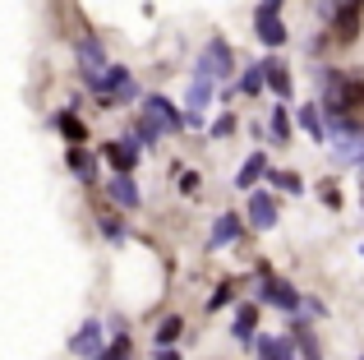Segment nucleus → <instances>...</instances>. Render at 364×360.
I'll return each mask as SVG.
<instances>
[{
	"mask_svg": "<svg viewBox=\"0 0 364 360\" xmlns=\"http://www.w3.org/2000/svg\"><path fill=\"white\" fill-rule=\"evenodd\" d=\"M70 351H74V356H88V360L102 356V324H83L79 333L70 337Z\"/></svg>",
	"mask_w": 364,
	"mask_h": 360,
	"instance_id": "9d476101",
	"label": "nucleus"
},
{
	"mask_svg": "<svg viewBox=\"0 0 364 360\" xmlns=\"http://www.w3.org/2000/svg\"><path fill=\"white\" fill-rule=\"evenodd\" d=\"M254 37H258L263 46H282V42H286L282 14H263V9H258V14H254Z\"/></svg>",
	"mask_w": 364,
	"mask_h": 360,
	"instance_id": "6e6552de",
	"label": "nucleus"
},
{
	"mask_svg": "<svg viewBox=\"0 0 364 360\" xmlns=\"http://www.w3.org/2000/svg\"><path fill=\"white\" fill-rule=\"evenodd\" d=\"M74 55H79L83 83H88V88H97V79L111 70V65H107V51H102V42H97V37H79V42H74Z\"/></svg>",
	"mask_w": 364,
	"mask_h": 360,
	"instance_id": "f257e3e1",
	"label": "nucleus"
},
{
	"mask_svg": "<svg viewBox=\"0 0 364 360\" xmlns=\"http://www.w3.org/2000/svg\"><path fill=\"white\" fill-rule=\"evenodd\" d=\"M258 360H300L286 337H258Z\"/></svg>",
	"mask_w": 364,
	"mask_h": 360,
	"instance_id": "dca6fc26",
	"label": "nucleus"
},
{
	"mask_svg": "<svg viewBox=\"0 0 364 360\" xmlns=\"http://www.w3.org/2000/svg\"><path fill=\"white\" fill-rule=\"evenodd\" d=\"M258 272H263V282H258V300H263V305H277V309H286V314H295V309H300V291H295L291 282L272 277L267 268H258Z\"/></svg>",
	"mask_w": 364,
	"mask_h": 360,
	"instance_id": "f03ea898",
	"label": "nucleus"
},
{
	"mask_svg": "<svg viewBox=\"0 0 364 360\" xmlns=\"http://www.w3.org/2000/svg\"><path fill=\"white\" fill-rule=\"evenodd\" d=\"M263 83H267V74H263V65H254V70H245V79H240V92H263Z\"/></svg>",
	"mask_w": 364,
	"mask_h": 360,
	"instance_id": "a878e982",
	"label": "nucleus"
},
{
	"mask_svg": "<svg viewBox=\"0 0 364 360\" xmlns=\"http://www.w3.org/2000/svg\"><path fill=\"white\" fill-rule=\"evenodd\" d=\"M360 254H364V250H360Z\"/></svg>",
	"mask_w": 364,
	"mask_h": 360,
	"instance_id": "72a5a7b5",
	"label": "nucleus"
},
{
	"mask_svg": "<svg viewBox=\"0 0 364 360\" xmlns=\"http://www.w3.org/2000/svg\"><path fill=\"white\" fill-rule=\"evenodd\" d=\"M55 125H60V134L70 139V144H83V120L74 116V111H60V116H55Z\"/></svg>",
	"mask_w": 364,
	"mask_h": 360,
	"instance_id": "4be33fe9",
	"label": "nucleus"
},
{
	"mask_svg": "<svg viewBox=\"0 0 364 360\" xmlns=\"http://www.w3.org/2000/svg\"><path fill=\"white\" fill-rule=\"evenodd\" d=\"M65 162H70V171L83 180V185H92L97 180V171H92V157L83 153V144H70V153H65Z\"/></svg>",
	"mask_w": 364,
	"mask_h": 360,
	"instance_id": "2eb2a0df",
	"label": "nucleus"
},
{
	"mask_svg": "<svg viewBox=\"0 0 364 360\" xmlns=\"http://www.w3.org/2000/svg\"><path fill=\"white\" fill-rule=\"evenodd\" d=\"M249 222H254L258 231H272V226H277V203L267 194H258V189L249 194Z\"/></svg>",
	"mask_w": 364,
	"mask_h": 360,
	"instance_id": "f8f14e48",
	"label": "nucleus"
},
{
	"mask_svg": "<svg viewBox=\"0 0 364 360\" xmlns=\"http://www.w3.org/2000/svg\"><path fill=\"white\" fill-rule=\"evenodd\" d=\"M263 74H267V88L277 92V102H286V97H291V70H286V60L267 55V60H263Z\"/></svg>",
	"mask_w": 364,
	"mask_h": 360,
	"instance_id": "9b49d317",
	"label": "nucleus"
},
{
	"mask_svg": "<svg viewBox=\"0 0 364 360\" xmlns=\"http://www.w3.org/2000/svg\"><path fill=\"white\" fill-rule=\"evenodd\" d=\"M198 60L217 74V83H226L235 74V51H231V42H226V37H213V42L203 46V55H198Z\"/></svg>",
	"mask_w": 364,
	"mask_h": 360,
	"instance_id": "39448f33",
	"label": "nucleus"
},
{
	"mask_svg": "<svg viewBox=\"0 0 364 360\" xmlns=\"http://www.w3.org/2000/svg\"><path fill=\"white\" fill-rule=\"evenodd\" d=\"M198 185H203V176H198V171H180V180H176V189H180V194H198Z\"/></svg>",
	"mask_w": 364,
	"mask_h": 360,
	"instance_id": "cd10ccee",
	"label": "nucleus"
},
{
	"mask_svg": "<svg viewBox=\"0 0 364 360\" xmlns=\"http://www.w3.org/2000/svg\"><path fill=\"white\" fill-rule=\"evenodd\" d=\"M213 92H217V74L208 70L203 60H198V65H194V74H189L185 107H189V111H208V107H213Z\"/></svg>",
	"mask_w": 364,
	"mask_h": 360,
	"instance_id": "7ed1b4c3",
	"label": "nucleus"
},
{
	"mask_svg": "<svg viewBox=\"0 0 364 360\" xmlns=\"http://www.w3.org/2000/svg\"><path fill=\"white\" fill-rule=\"evenodd\" d=\"M254 324H258V309L240 305V314H235V337H240V342H254Z\"/></svg>",
	"mask_w": 364,
	"mask_h": 360,
	"instance_id": "412c9836",
	"label": "nucleus"
},
{
	"mask_svg": "<svg viewBox=\"0 0 364 360\" xmlns=\"http://www.w3.org/2000/svg\"><path fill=\"white\" fill-rule=\"evenodd\" d=\"M360 360H364V356H360Z\"/></svg>",
	"mask_w": 364,
	"mask_h": 360,
	"instance_id": "473e14b6",
	"label": "nucleus"
},
{
	"mask_svg": "<svg viewBox=\"0 0 364 360\" xmlns=\"http://www.w3.org/2000/svg\"><path fill=\"white\" fill-rule=\"evenodd\" d=\"M180 333H185V319L171 314V319H161V328H157V337H152V342H157V346H171V342H180Z\"/></svg>",
	"mask_w": 364,
	"mask_h": 360,
	"instance_id": "aec40b11",
	"label": "nucleus"
},
{
	"mask_svg": "<svg viewBox=\"0 0 364 360\" xmlns=\"http://www.w3.org/2000/svg\"><path fill=\"white\" fill-rule=\"evenodd\" d=\"M267 180H272L282 194H300L304 189V180H300V171H267Z\"/></svg>",
	"mask_w": 364,
	"mask_h": 360,
	"instance_id": "5701e85b",
	"label": "nucleus"
},
{
	"mask_svg": "<svg viewBox=\"0 0 364 360\" xmlns=\"http://www.w3.org/2000/svg\"><path fill=\"white\" fill-rule=\"evenodd\" d=\"M161 134H166V129H157V125H152L148 116H143L139 125H134V144H139V148H152V144H157Z\"/></svg>",
	"mask_w": 364,
	"mask_h": 360,
	"instance_id": "b1692460",
	"label": "nucleus"
},
{
	"mask_svg": "<svg viewBox=\"0 0 364 360\" xmlns=\"http://www.w3.org/2000/svg\"><path fill=\"white\" fill-rule=\"evenodd\" d=\"M143 116H148L157 129H166V134H180V129H185V116H180V111H176V102H166L161 92L143 97Z\"/></svg>",
	"mask_w": 364,
	"mask_h": 360,
	"instance_id": "20e7f679",
	"label": "nucleus"
},
{
	"mask_svg": "<svg viewBox=\"0 0 364 360\" xmlns=\"http://www.w3.org/2000/svg\"><path fill=\"white\" fill-rule=\"evenodd\" d=\"M97 226H102V235H107V240H116V245L124 240V222H120L116 213H102V217H97Z\"/></svg>",
	"mask_w": 364,
	"mask_h": 360,
	"instance_id": "393cba45",
	"label": "nucleus"
},
{
	"mask_svg": "<svg viewBox=\"0 0 364 360\" xmlns=\"http://www.w3.org/2000/svg\"><path fill=\"white\" fill-rule=\"evenodd\" d=\"M231 300H235V282H222V287L208 296V309H222V305H231Z\"/></svg>",
	"mask_w": 364,
	"mask_h": 360,
	"instance_id": "bb28decb",
	"label": "nucleus"
},
{
	"mask_svg": "<svg viewBox=\"0 0 364 360\" xmlns=\"http://www.w3.org/2000/svg\"><path fill=\"white\" fill-rule=\"evenodd\" d=\"M258 9L263 14H282V0H258Z\"/></svg>",
	"mask_w": 364,
	"mask_h": 360,
	"instance_id": "7c9ffc66",
	"label": "nucleus"
},
{
	"mask_svg": "<svg viewBox=\"0 0 364 360\" xmlns=\"http://www.w3.org/2000/svg\"><path fill=\"white\" fill-rule=\"evenodd\" d=\"M231 129H235V120H231V116H222V120H217V125H213V139H226V134H231Z\"/></svg>",
	"mask_w": 364,
	"mask_h": 360,
	"instance_id": "c756f323",
	"label": "nucleus"
},
{
	"mask_svg": "<svg viewBox=\"0 0 364 360\" xmlns=\"http://www.w3.org/2000/svg\"><path fill=\"white\" fill-rule=\"evenodd\" d=\"M240 231H245V222L235 213H222L213 222V235H208V245H213V250H222V245H235L240 240Z\"/></svg>",
	"mask_w": 364,
	"mask_h": 360,
	"instance_id": "1a4fd4ad",
	"label": "nucleus"
},
{
	"mask_svg": "<svg viewBox=\"0 0 364 360\" xmlns=\"http://www.w3.org/2000/svg\"><path fill=\"white\" fill-rule=\"evenodd\" d=\"M107 194H111V203H116V208H124V213L143 203V198H139V185H134V180L124 176V171H116V176L107 180Z\"/></svg>",
	"mask_w": 364,
	"mask_h": 360,
	"instance_id": "0eeeda50",
	"label": "nucleus"
},
{
	"mask_svg": "<svg viewBox=\"0 0 364 360\" xmlns=\"http://www.w3.org/2000/svg\"><path fill=\"white\" fill-rule=\"evenodd\" d=\"M323 203H328V208H341V189L337 185H323Z\"/></svg>",
	"mask_w": 364,
	"mask_h": 360,
	"instance_id": "c85d7f7f",
	"label": "nucleus"
},
{
	"mask_svg": "<svg viewBox=\"0 0 364 360\" xmlns=\"http://www.w3.org/2000/svg\"><path fill=\"white\" fill-rule=\"evenodd\" d=\"M300 125H304V134H309L314 144H328V129H323V120H318V107H300Z\"/></svg>",
	"mask_w": 364,
	"mask_h": 360,
	"instance_id": "6ab92c4d",
	"label": "nucleus"
},
{
	"mask_svg": "<svg viewBox=\"0 0 364 360\" xmlns=\"http://www.w3.org/2000/svg\"><path fill=\"white\" fill-rule=\"evenodd\" d=\"M157 360H180V356L171 351V346H157Z\"/></svg>",
	"mask_w": 364,
	"mask_h": 360,
	"instance_id": "2f4dec72",
	"label": "nucleus"
},
{
	"mask_svg": "<svg viewBox=\"0 0 364 360\" xmlns=\"http://www.w3.org/2000/svg\"><path fill=\"white\" fill-rule=\"evenodd\" d=\"M267 171H272V166H267V157H263V153H254V157H249V162L240 166V176H235V185L254 194V185H258V180H267Z\"/></svg>",
	"mask_w": 364,
	"mask_h": 360,
	"instance_id": "4468645a",
	"label": "nucleus"
},
{
	"mask_svg": "<svg viewBox=\"0 0 364 360\" xmlns=\"http://www.w3.org/2000/svg\"><path fill=\"white\" fill-rule=\"evenodd\" d=\"M267 134H272V144H291V120H286V102L267 116Z\"/></svg>",
	"mask_w": 364,
	"mask_h": 360,
	"instance_id": "a211bd4d",
	"label": "nucleus"
},
{
	"mask_svg": "<svg viewBox=\"0 0 364 360\" xmlns=\"http://www.w3.org/2000/svg\"><path fill=\"white\" fill-rule=\"evenodd\" d=\"M102 157H107L116 171L129 176V171H134V162H139V144H129V139H111V144H102Z\"/></svg>",
	"mask_w": 364,
	"mask_h": 360,
	"instance_id": "423d86ee",
	"label": "nucleus"
},
{
	"mask_svg": "<svg viewBox=\"0 0 364 360\" xmlns=\"http://www.w3.org/2000/svg\"><path fill=\"white\" fill-rule=\"evenodd\" d=\"M295 346H300V360H323V351H318V342H314V333H309V324L304 319H295Z\"/></svg>",
	"mask_w": 364,
	"mask_h": 360,
	"instance_id": "f3484780",
	"label": "nucleus"
},
{
	"mask_svg": "<svg viewBox=\"0 0 364 360\" xmlns=\"http://www.w3.org/2000/svg\"><path fill=\"white\" fill-rule=\"evenodd\" d=\"M360 14H364L360 5H341V9H337V28H332V37H337V42H355V37H360Z\"/></svg>",
	"mask_w": 364,
	"mask_h": 360,
	"instance_id": "ddd939ff",
	"label": "nucleus"
}]
</instances>
